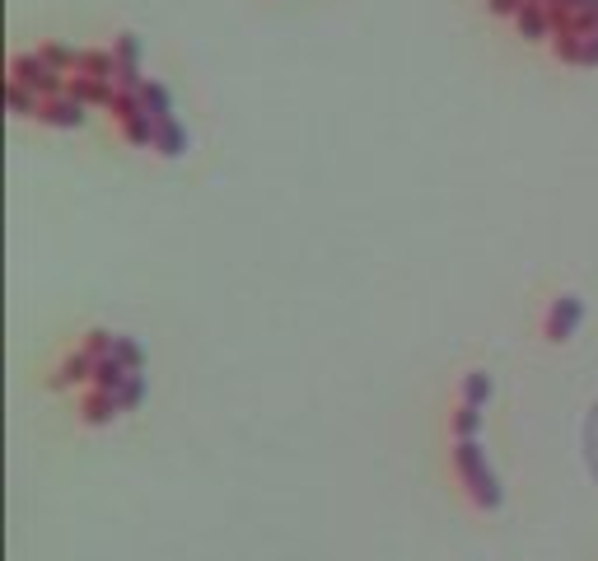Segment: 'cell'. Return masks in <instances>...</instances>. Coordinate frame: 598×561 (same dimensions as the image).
Instances as JSON below:
<instances>
[{
    "instance_id": "6da1fadb",
    "label": "cell",
    "mask_w": 598,
    "mask_h": 561,
    "mask_svg": "<svg viewBox=\"0 0 598 561\" xmlns=\"http://www.w3.org/2000/svg\"><path fill=\"white\" fill-rule=\"evenodd\" d=\"M52 384L75 403V417L80 421H89V426L117 421L122 412L136 407V398L145 389L141 351L127 337H117V332H85L57 360Z\"/></svg>"
},
{
    "instance_id": "7a4b0ae2",
    "label": "cell",
    "mask_w": 598,
    "mask_h": 561,
    "mask_svg": "<svg viewBox=\"0 0 598 561\" xmlns=\"http://www.w3.org/2000/svg\"><path fill=\"white\" fill-rule=\"evenodd\" d=\"M528 43L547 47L566 66H598V0H486Z\"/></svg>"
}]
</instances>
